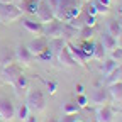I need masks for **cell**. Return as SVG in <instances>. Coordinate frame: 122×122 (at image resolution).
Instances as JSON below:
<instances>
[{"instance_id": "cell-18", "label": "cell", "mask_w": 122, "mask_h": 122, "mask_svg": "<svg viewBox=\"0 0 122 122\" xmlns=\"http://www.w3.org/2000/svg\"><path fill=\"white\" fill-rule=\"evenodd\" d=\"M58 61H59L61 65H65V66H76L75 59H73V56L70 54V51H68L66 46H65V48L61 49L59 53H58Z\"/></svg>"}, {"instance_id": "cell-42", "label": "cell", "mask_w": 122, "mask_h": 122, "mask_svg": "<svg viewBox=\"0 0 122 122\" xmlns=\"http://www.w3.org/2000/svg\"><path fill=\"white\" fill-rule=\"evenodd\" d=\"M119 12H120V15H122V5H120V9H119Z\"/></svg>"}, {"instance_id": "cell-21", "label": "cell", "mask_w": 122, "mask_h": 122, "mask_svg": "<svg viewBox=\"0 0 122 122\" xmlns=\"http://www.w3.org/2000/svg\"><path fill=\"white\" fill-rule=\"evenodd\" d=\"M80 34V29L78 27H75V25H71L70 22H63V37L68 41V39H71V37H76Z\"/></svg>"}, {"instance_id": "cell-41", "label": "cell", "mask_w": 122, "mask_h": 122, "mask_svg": "<svg viewBox=\"0 0 122 122\" xmlns=\"http://www.w3.org/2000/svg\"><path fill=\"white\" fill-rule=\"evenodd\" d=\"M12 2H14V4H19V2H20V0H12Z\"/></svg>"}, {"instance_id": "cell-27", "label": "cell", "mask_w": 122, "mask_h": 122, "mask_svg": "<svg viewBox=\"0 0 122 122\" xmlns=\"http://www.w3.org/2000/svg\"><path fill=\"white\" fill-rule=\"evenodd\" d=\"M12 86L17 90V92H19V90H25V88L29 86V80H27V76H24V73H22L19 78L14 81V85H12Z\"/></svg>"}, {"instance_id": "cell-23", "label": "cell", "mask_w": 122, "mask_h": 122, "mask_svg": "<svg viewBox=\"0 0 122 122\" xmlns=\"http://www.w3.org/2000/svg\"><path fill=\"white\" fill-rule=\"evenodd\" d=\"M97 34V29H95V25H83V27H80V37L83 39V41H88V39H93V36Z\"/></svg>"}, {"instance_id": "cell-5", "label": "cell", "mask_w": 122, "mask_h": 122, "mask_svg": "<svg viewBox=\"0 0 122 122\" xmlns=\"http://www.w3.org/2000/svg\"><path fill=\"white\" fill-rule=\"evenodd\" d=\"M42 36H44V37H48V39L63 37V20L53 19L51 22L44 24V32H42Z\"/></svg>"}, {"instance_id": "cell-11", "label": "cell", "mask_w": 122, "mask_h": 122, "mask_svg": "<svg viewBox=\"0 0 122 122\" xmlns=\"http://www.w3.org/2000/svg\"><path fill=\"white\" fill-rule=\"evenodd\" d=\"M48 48H49V39L44 37V36H37L36 39H32V41L27 44V49L32 53L34 56L41 54L44 49H48Z\"/></svg>"}, {"instance_id": "cell-24", "label": "cell", "mask_w": 122, "mask_h": 122, "mask_svg": "<svg viewBox=\"0 0 122 122\" xmlns=\"http://www.w3.org/2000/svg\"><path fill=\"white\" fill-rule=\"evenodd\" d=\"M93 48H95V42L92 41V39H88V41H83V44L80 46V49L83 51V54H85V58H86V59L93 56Z\"/></svg>"}, {"instance_id": "cell-13", "label": "cell", "mask_w": 122, "mask_h": 122, "mask_svg": "<svg viewBox=\"0 0 122 122\" xmlns=\"http://www.w3.org/2000/svg\"><path fill=\"white\" fill-rule=\"evenodd\" d=\"M22 25H24L25 30H29V32L34 34V36H42V32H44V24L36 22L32 19H22Z\"/></svg>"}, {"instance_id": "cell-44", "label": "cell", "mask_w": 122, "mask_h": 122, "mask_svg": "<svg viewBox=\"0 0 122 122\" xmlns=\"http://www.w3.org/2000/svg\"><path fill=\"white\" fill-rule=\"evenodd\" d=\"M83 2H90V0H83Z\"/></svg>"}, {"instance_id": "cell-8", "label": "cell", "mask_w": 122, "mask_h": 122, "mask_svg": "<svg viewBox=\"0 0 122 122\" xmlns=\"http://www.w3.org/2000/svg\"><path fill=\"white\" fill-rule=\"evenodd\" d=\"M15 117V107L7 97H0V119L9 122Z\"/></svg>"}, {"instance_id": "cell-14", "label": "cell", "mask_w": 122, "mask_h": 122, "mask_svg": "<svg viewBox=\"0 0 122 122\" xmlns=\"http://www.w3.org/2000/svg\"><path fill=\"white\" fill-rule=\"evenodd\" d=\"M66 48H68L70 54L73 56V59H75V63H76V65H80V66H86V58H85L83 51L80 49V46H75V44L66 42Z\"/></svg>"}, {"instance_id": "cell-1", "label": "cell", "mask_w": 122, "mask_h": 122, "mask_svg": "<svg viewBox=\"0 0 122 122\" xmlns=\"http://www.w3.org/2000/svg\"><path fill=\"white\" fill-rule=\"evenodd\" d=\"M81 5H83V0H58V7L54 10V19L70 22L71 19L80 15Z\"/></svg>"}, {"instance_id": "cell-40", "label": "cell", "mask_w": 122, "mask_h": 122, "mask_svg": "<svg viewBox=\"0 0 122 122\" xmlns=\"http://www.w3.org/2000/svg\"><path fill=\"white\" fill-rule=\"evenodd\" d=\"M0 4H12V0H0Z\"/></svg>"}, {"instance_id": "cell-39", "label": "cell", "mask_w": 122, "mask_h": 122, "mask_svg": "<svg viewBox=\"0 0 122 122\" xmlns=\"http://www.w3.org/2000/svg\"><path fill=\"white\" fill-rule=\"evenodd\" d=\"M97 2L103 4V5H107V7H110V4H112V0H97Z\"/></svg>"}, {"instance_id": "cell-35", "label": "cell", "mask_w": 122, "mask_h": 122, "mask_svg": "<svg viewBox=\"0 0 122 122\" xmlns=\"http://www.w3.org/2000/svg\"><path fill=\"white\" fill-rule=\"evenodd\" d=\"M48 88H49V93L53 95L54 92H56V83L54 81H51V83H48Z\"/></svg>"}, {"instance_id": "cell-33", "label": "cell", "mask_w": 122, "mask_h": 122, "mask_svg": "<svg viewBox=\"0 0 122 122\" xmlns=\"http://www.w3.org/2000/svg\"><path fill=\"white\" fill-rule=\"evenodd\" d=\"M59 122H78V117H76V114H65V117Z\"/></svg>"}, {"instance_id": "cell-15", "label": "cell", "mask_w": 122, "mask_h": 122, "mask_svg": "<svg viewBox=\"0 0 122 122\" xmlns=\"http://www.w3.org/2000/svg\"><path fill=\"white\" fill-rule=\"evenodd\" d=\"M39 2H41V0H20L17 5H19V9L22 10V14L36 15L37 7H39Z\"/></svg>"}, {"instance_id": "cell-28", "label": "cell", "mask_w": 122, "mask_h": 122, "mask_svg": "<svg viewBox=\"0 0 122 122\" xmlns=\"http://www.w3.org/2000/svg\"><path fill=\"white\" fill-rule=\"evenodd\" d=\"M80 109H81V107L76 102H66L63 105V114H78Z\"/></svg>"}, {"instance_id": "cell-25", "label": "cell", "mask_w": 122, "mask_h": 122, "mask_svg": "<svg viewBox=\"0 0 122 122\" xmlns=\"http://www.w3.org/2000/svg\"><path fill=\"white\" fill-rule=\"evenodd\" d=\"M120 30H122V25H120V22H119V19H112L110 22H109V32L110 36H114L115 39H117V36L120 34Z\"/></svg>"}, {"instance_id": "cell-19", "label": "cell", "mask_w": 122, "mask_h": 122, "mask_svg": "<svg viewBox=\"0 0 122 122\" xmlns=\"http://www.w3.org/2000/svg\"><path fill=\"white\" fill-rule=\"evenodd\" d=\"M107 90H109V95H110L112 100H117V102L122 100V81H117V83L109 85Z\"/></svg>"}, {"instance_id": "cell-36", "label": "cell", "mask_w": 122, "mask_h": 122, "mask_svg": "<svg viewBox=\"0 0 122 122\" xmlns=\"http://www.w3.org/2000/svg\"><path fill=\"white\" fill-rule=\"evenodd\" d=\"M24 122H37V117H36V115H30V114H29V115L25 117V120H24Z\"/></svg>"}, {"instance_id": "cell-43", "label": "cell", "mask_w": 122, "mask_h": 122, "mask_svg": "<svg viewBox=\"0 0 122 122\" xmlns=\"http://www.w3.org/2000/svg\"><path fill=\"white\" fill-rule=\"evenodd\" d=\"M119 22H120V25H122V17H120V19H119Z\"/></svg>"}, {"instance_id": "cell-38", "label": "cell", "mask_w": 122, "mask_h": 122, "mask_svg": "<svg viewBox=\"0 0 122 122\" xmlns=\"http://www.w3.org/2000/svg\"><path fill=\"white\" fill-rule=\"evenodd\" d=\"M117 48H122V30H120V34L117 36Z\"/></svg>"}, {"instance_id": "cell-9", "label": "cell", "mask_w": 122, "mask_h": 122, "mask_svg": "<svg viewBox=\"0 0 122 122\" xmlns=\"http://www.w3.org/2000/svg\"><path fill=\"white\" fill-rule=\"evenodd\" d=\"M36 15H37L39 22H42V24H48V22H51V20L54 19V12H53V9L49 7L48 0H41V2H39V7H37Z\"/></svg>"}, {"instance_id": "cell-3", "label": "cell", "mask_w": 122, "mask_h": 122, "mask_svg": "<svg viewBox=\"0 0 122 122\" xmlns=\"http://www.w3.org/2000/svg\"><path fill=\"white\" fill-rule=\"evenodd\" d=\"M22 19V10L17 4H0V24H12Z\"/></svg>"}, {"instance_id": "cell-6", "label": "cell", "mask_w": 122, "mask_h": 122, "mask_svg": "<svg viewBox=\"0 0 122 122\" xmlns=\"http://www.w3.org/2000/svg\"><path fill=\"white\" fill-rule=\"evenodd\" d=\"M34 59H36V56L27 49V46H22V44H20V46L15 48V61H17L19 65L29 66V65L34 63Z\"/></svg>"}, {"instance_id": "cell-17", "label": "cell", "mask_w": 122, "mask_h": 122, "mask_svg": "<svg viewBox=\"0 0 122 122\" xmlns=\"http://www.w3.org/2000/svg\"><path fill=\"white\" fill-rule=\"evenodd\" d=\"M117 81H122V63H119V66L103 78V83H105L107 86L112 85V83H117Z\"/></svg>"}, {"instance_id": "cell-20", "label": "cell", "mask_w": 122, "mask_h": 122, "mask_svg": "<svg viewBox=\"0 0 122 122\" xmlns=\"http://www.w3.org/2000/svg\"><path fill=\"white\" fill-rule=\"evenodd\" d=\"M66 42H68V41H66L65 37H54V39H49V49H51V53L58 56V53L66 46Z\"/></svg>"}, {"instance_id": "cell-31", "label": "cell", "mask_w": 122, "mask_h": 122, "mask_svg": "<svg viewBox=\"0 0 122 122\" xmlns=\"http://www.w3.org/2000/svg\"><path fill=\"white\" fill-rule=\"evenodd\" d=\"M53 56H54V54H53V53H51V49L48 48V49H44L41 54H37L36 58H37V59H41V61H51V58H53Z\"/></svg>"}, {"instance_id": "cell-12", "label": "cell", "mask_w": 122, "mask_h": 122, "mask_svg": "<svg viewBox=\"0 0 122 122\" xmlns=\"http://www.w3.org/2000/svg\"><path fill=\"white\" fill-rule=\"evenodd\" d=\"M109 98H110V95H109V90L107 88H103V86H100V85H97V88L93 90V93H92V103L93 105H105L107 102H109Z\"/></svg>"}, {"instance_id": "cell-4", "label": "cell", "mask_w": 122, "mask_h": 122, "mask_svg": "<svg viewBox=\"0 0 122 122\" xmlns=\"http://www.w3.org/2000/svg\"><path fill=\"white\" fill-rule=\"evenodd\" d=\"M20 75H22V66L19 63H12L9 66L0 68V78L7 85H14V81L17 80Z\"/></svg>"}, {"instance_id": "cell-10", "label": "cell", "mask_w": 122, "mask_h": 122, "mask_svg": "<svg viewBox=\"0 0 122 122\" xmlns=\"http://www.w3.org/2000/svg\"><path fill=\"white\" fill-rule=\"evenodd\" d=\"M15 63V49L9 44H0V68Z\"/></svg>"}, {"instance_id": "cell-34", "label": "cell", "mask_w": 122, "mask_h": 122, "mask_svg": "<svg viewBox=\"0 0 122 122\" xmlns=\"http://www.w3.org/2000/svg\"><path fill=\"white\" fill-rule=\"evenodd\" d=\"M76 103H78L80 107H86V103H88V98H86L83 93H80V95H78V98H76Z\"/></svg>"}, {"instance_id": "cell-16", "label": "cell", "mask_w": 122, "mask_h": 122, "mask_svg": "<svg viewBox=\"0 0 122 122\" xmlns=\"http://www.w3.org/2000/svg\"><path fill=\"white\" fill-rule=\"evenodd\" d=\"M100 42H102V46H103L105 51H114V49L117 48V39H115L114 36H110L109 32H102Z\"/></svg>"}, {"instance_id": "cell-37", "label": "cell", "mask_w": 122, "mask_h": 122, "mask_svg": "<svg viewBox=\"0 0 122 122\" xmlns=\"http://www.w3.org/2000/svg\"><path fill=\"white\" fill-rule=\"evenodd\" d=\"M83 92H85V86H83L81 83H78V85H76V93L80 95V93H83Z\"/></svg>"}, {"instance_id": "cell-26", "label": "cell", "mask_w": 122, "mask_h": 122, "mask_svg": "<svg viewBox=\"0 0 122 122\" xmlns=\"http://www.w3.org/2000/svg\"><path fill=\"white\" fill-rule=\"evenodd\" d=\"M105 56H107V51L103 49V46H102V42L98 41V42H95V48H93V59H97V61H103L105 59Z\"/></svg>"}, {"instance_id": "cell-32", "label": "cell", "mask_w": 122, "mask_h": 122, "mask_svg": "<svg viewBox=\"0 0 122 122\" xmlns=\"http://www.w3.org/2000/svg\"><path fill=\"white\" fill-rule=\"evenodd\" d=\"M110 58L115 59L117 63H122V48H115L114 51H110Z\"/></svg>"}, {"instance_id": "cell-30", "label": "cell", "mask_w": 122, "mask_h": 122, "mask_svg": "<svg viewBox=\"0 0 122 122\" xmlns=\"http://www.w3.org/2000/svg\"><path fill=\"white\" fill-rule=\"evenodd\" d=\"M95 9H97V14H102V15H107L110 12V7H107V5H103V4H100V2H97L95 0Z\"/></svg>"}, {"instance_id": "cell-2", "label": "cell", "mask_w": 122, "mask_h": 122, "mask_svg": "<svg viewBox=\"0 0 122 122\" xmlns=\"http://www.w3.org/2000/svg\"><path fill=\"white\" fill-rule=\"evenodd\" d=\"M25 105L29 107L30 112H42L46 109V97L39 88H30L27 92V98H25Z\"/></svg>"}, {"instance_id": "cell-45", "label": "cell", "mask_w": 122, "mask_h": 122, "mask_svg": "<svg viewBox=\"0 0 122 122\" xmlns=\"http://www.w3.org/2000/svg\"><path fill=\"white\" fill-rule=\"evenodd\" d=\"M78 122H80V120H78Z\"/></svg>"}, {"instance_id": "cell-22", "label": "cell", "mask_w": 122, "mask_h": 122, "mask_svg": "<svg viewBox=\"0 0 122 122\" xmlns=\"http://www.w3.org/2000/svg\"><path fill=\"white\" fill-rule=\"evenodd\" d=\"M117 66H119L117 61H115V59H112V58H109V59H103V65L100 66V71H102V75H103V76H107L109 73H112Z\"/></svg>"}, {"instance_id": "cell-29", "label": "cell", "mask_w": 122, "mask_h": 122, "mask_svg": "<svg viewBox=\"0 0 122 122\" xmlns=\"http://www.w3.org/2000/svg\"><path fill=\"white\" fill-rule=\"evenodd\" d=\"M29 112H30V110H29V107H27L25 103H22V105L19 107V110H17V119L24 122V120H25V117L29 115Z\"/></svg>"}, {"instance_id": "cell-7", "label": "cell", "mask_w": 122, "mask_h": 122, "mask_svg": "<svg viewBox=\"0 0 122 122\" xmlns=\"http://www.w3.org/2000/svg\"><path fill=\"white\" fill-rule=\"evenodd\" d=\"M115 109L112 105H100L98 110H97V117H95V122H115Z\"/></svg>"}]
</instances>
